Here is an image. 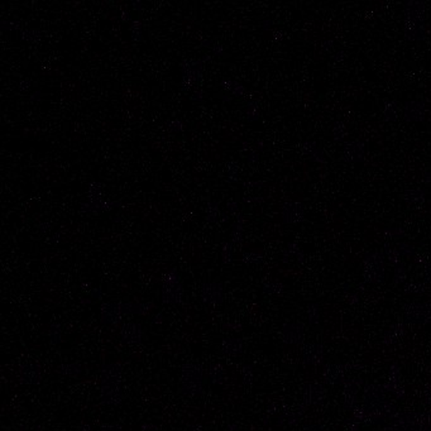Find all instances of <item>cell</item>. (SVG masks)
I'll return each mask as SVG.
<instances>
[{
  "mask_svg": "<svg viewBox=\"0 0 431 431\" xmlns=\"http://www.w3.org/2000/svg\"><path fill=\"white\" fill-rule=\"evenodd\" d=\"M365 275L370 278L379 277L384 275V254L381 252H373L368 254L365 259Z\"/></svg>",
  "mask_w": 431,
  "mask_h": 431,
  "instance_id": "cell-9",
  "label": "cell"
},
{
  "mask_svg": "<svg viewBox=\"0 0 431 431\" xmlns=\"http://www.w3.org/2000/svg\"><path fill=\"white\" fill-rule=\"evenodd\" d=\"M382 235L386 240H397L405 237V230L402 228L391 227L386 228L382 230Z\"/></svg>",
  "mask_w": 431,
  "mask_h": 431,
  "instance_id": "cell-24",
  "label": "cell"
},
{
  "mask_svg": "<svg viewBox=\"0 0 431 431\" xmlns=\"http://www.w3.org/2000/svg\"><path fill=\"white\" fill-rule=\"evenodd\" d=\"M402 117L408 123H420L424 122L427 115V108L424 100H408L401 108Z\"/></svg>",
  "mask_w": 431,
  "mask_h": 431,
  "instance_id": "cell-4",
  "label": "cell"
},
{
  "mask_svg": "<svg viewBox=\"0 0 431 431\" xmlns=\"http://www.w3.org/2000/svg\"><path fill=\"white\" fill-rule=\"evenodd\" d=\"M348 136L347 126L343 122H336L331 128V137L336 142H343Z\"/></svg>",
  "mask_w": 431,
  "mask_h": 431,
  "instance_id": "cell-22",
  "label": "cell"
},
{
  "mask_svg": "<svg viewBox=\"0 0 431 431\" xmlns=\"http://www.w3.org/2000/svg\"><path fill=\"white\" fill-rule=\"evenodd\" d=\"M400 112H401V109H400L398 102H396V100H391V102H386L384 107V112H382L384 122H387V123H394V122L398 119Z\"/></svg>",
  "mask_w": 431,
  "mask_h": 431,
  "instance_id": "cell-20",
  "label": "cell"
},
{
  "mask_svg": "<svg viewBox=\"0 0 431 431\" xmlns=\"http://www.w3.org/2000/svg\"><path fill=\"white\" fill-rule=\"evenodd\" d=\"M403 201L413 206H423L426 203V191L421 187H410L402 192Z\"/></svg>",
  "mask_w": 431,
  "mask_h": 431,
  "instance_id": "cell-15",
  "label": "cell"
},
{
  "mask_svg": "<svg viewBox=\"0 0 431 431\" xmlns=\"http://www.w3.org/2000/svg\"><path fill=\"white\" fill-rule=\"evenodd\" d=\"M124 400V394L120 384H102L100 403L105 406H118Z\"/></svg>",
  "mask_w": 431,
  "mask_h": 431,
  "instance_id": "cell-7",
  "label": "cell"
},
{
  "mask_svg": "<svg viewBox=\"0 0 431 431\" xmlns=\"http://www.w3.org/2000/svg\"><path fill=\"white\" fill-rule=\"evenodd\" d=\"M223 328L225 330H230V331H240L242 329V324L238 321H225L223 324Z\"/></svg>",
  "mask_w": 431,
  "mask_h": 431,
  "instance_id": "cell-28",
  "label": "cell"
},
{
  "mask_svg": "<svg viewBox=\"0 0 431 431\" xmlns=\"http://www.w3.org/2000/svg\"><path fill=\"white\" fill-rule=\"evenodd\" d=\"M54 371L65 377L76 378L83 374L84 367L80 363H62V365H57Z\"/></svg>",
  "mask_w": 431,
  "mask_h": 431,
  "instance_id": "cell-19",
  "label": "cell"
},
{
  "mask_svg": "<svg viewBox=\"0 0 431 431\" xmlns=\"http://www.w3.org/2000/svg\"><path fill=\"white\" fill-rule=\"evenodd\" d=\"M423 182L425 185H431V171L426 170L425 172L423 174Z\"/></svg>",
  "mask_w": 431,
  "mask_h": 431,
  "instance_id": "cell-30",
  "label": "cell"
},
{
  "mask_svg": "<svg viewBox=\"0 0 431 431\" xmlns=\"http://www.w3.org/2000/svg\"><path fill=\"white\" fill-rule=\"evenodd\" d=\"M122 312L123 315H136V317H147L153 309V305L150 302H126L122 304Z\"/></svg>",
  "mask_w": 431,
  "mask_h": 431,
  "instance_id": "cell-12",
  "label": "cell"
},
{
  "mask_svg": "<svg viewBox=\"0 0 431 431\" xmlns=\"http://www.w3.org/2000/svg\"><path fill=\"white\" fill-rule=\"evenodd\" d=\"M244 341L240 338H227L222 343V353L228 357H240L244 353Z\"/></svg>",
  "mask_w": 431,
  "mask_h": 431,
  "instance_id": "cell-14",
  "label": "cell"
},
{
  "mask_svg": "<svg viewBox=\"0 0 431 431\" xmlns=\"http://www.w3.org/2000/svg\"><path fill=\"white\" fill-rule=\"evenodd\" d=\"M18 379L19 382L27 386H36L42 381V370L36 363L27 362L19 367Z\"/></svg>",
  "mask_w": 431,
  "mask_h": 431,
  "instance_id": "cell-6",
  "label": "cell"
},
{
  "mask_svg": "<svg viewBox=\"0 0 431 431\" xmlns=\"http://www.w3.org/2000/svg\"><path fill=\"white\" fill-rule=\"evenodd\" d=\"M163 304H180L182 301V288L175 276H170L162 291Z\"/></svg>",
  "mask_w": 431,
  "mask_h": 431,
  "instance_id": "cell-8",
  "label": "cell"
},
{
  "mask_svg": "<svg viewBox=\"0 0 431 431\" xmlns=\"http://www.w3.org/2000/svg\"><path fill=\"white\" fill-rule=\"evenodd\" d=\"M343 157L344 160L352 163H360L365 161V144L360 141H349L346 142L343 147Z\"/></svg>",
  "mask_w": 431,
  "mask_h": 431,
  "instance_id": "cell-10",
  "label": "cell"
},
{
  "mask_svg": "<svg viewBox=\"0 0 431 431\" xmlns=\"http://www.w3.org/2000/svg\"><path fill=\"white\" fill-rule=\"evenodd\" d=\"M48 339L52 346H60L62 341V328L60 324L54 323L48 328Z\"/></svg>",
  "mask_w": 431,
  "mask_h": 431,
  "instance_id": "cell-21",
  "label": "cell"
},
{
  "mask_svg": "<svg viewBox=\"0 0 431 431\" xmlns=\"http://www.w3.org/2000/svg\"><path fill=\"white\" fill-rule=\"evenodd\" d=\"M384 254L386 257L389 258V261L392 262L394 264H400V253L397 252L396 248H392V247H389V244H386L384 248Z\"/></svg>",
  "mask_w": 431,
  "mask_h": 431,
  "instance_id": "cell-25",
  "label": "cell"
},
{
  "mask_svg": "<svg viewBox=\"0 0 431 431\" xmlns=\"http://www.w3.org/2000/svg\"><path fill=\"white\" fill-rule=\"evenodd\" d=\"M152 323L157 324V325H160V324L163 323V315H162V314H156V315H153V318H152Z\"/></svg>",
  "mask_w": 431,
  "mask_h": 431,
  "instance_id": "cell-32",
  "label": "cell"
},
{
  "mask_svg": "<svg viewBox=\"0 0 431 431\" xmlns=\"http://www.w3.org/2000/svg\"><path fill=\"white\" fill-rule=\"evenodd\" d=\"M204 368L199 363H186L181 370L180 392L187 397H196L204 392Z\"/></svg>",
  "mask_w": 431,
  "mask_h": 431,
  "instance_id": "cell-2",
  "label": "cell"
},
{
  "mask_svg": "<svg viewBox=\"0 0 431 431\" xmlns=\"http://www.w3.org/2000/svg\"><path fill=\"white\" fill-rule=\"evenodd\" d=\"M253 378H254V372H253V367L251 365H243L240 367V379H242V384L246 387H249L252 382H253Z\"/></svg>",
  "mask_w": 431,
  "mask_h": 431,
  "instance_id": "cell-23",
  "label": "cell"
},
{
  "mask_svg": "<svg viewBox=\"0 0 431 431\" xmlns=\"http://www.w3.org/2000/svg\"><path fill=\"white\" fill-rule=\"evenodd\" d=\"M208 378H209V382L214 386H223L227 381V372L225 368L222 363H218L214 362L209 365V370H208Z\"/></svg>",
  "mask_w": 431,
  "mask_h": 431,
  "instance_id": "cell-16",
  "label": "cell"
},
{
  "mask_svg": "<svg viewBox=\"0 0 431 431\" xmlns=\"http://www.w3.org/2000/svg\"><path fill=\"white\" fill-rule=\"evenodd\" d=\"M304 205L299 203V201H295V203H290L288 205V208L285 210V218L288 223H299L304 218Z\"/></svg>",
  "mask_w": 431,
  "mask_h": 431,
  "instance_id": "cell-18",
  "label": "cell"
},
{
  "mask_svg": "<svg viewBox=\"0 0 431 431\" xmlns=\"http://www.w3.org/2000/svg\"><path fill=\"white\" fill-rule=\"evenodd\" d=\"M33 431H43V426L37 425L36 427H35V430H33Z\"/></svg>",
  "mask_w": 431,
  "mask_h": 431,
  "instance_id": "cell-38",
  "label": "cell"
},
{
  "mask_svg": "<svg viewBox=\"0 0 431 431\" xmlns=\"http://www.w3.org/2000/svg\"><path fill=\"white\" fill-rule=\"evenodd\" d=\"M20 431H27V430H25V429H24V427H23V429H22V430H20Z\"/></svg>",
  "mask_w": 431,
  "mask_h": 431,
  "instance_id": "cell-39",
  "label": "cell"
},
{
  "mask_svg": "<svg viewBox=\"0 0 431 431\" xmlns=\"http://www.w3.org/2000/svg\"><path fill=\"white\" fill-rule=\"evenodd\" d=\"M123 365L119 362H112L102 365L99 371V381L102 384H122Z\"/></svg>",
  "mask_w": 431,
  "mask_h": 431,
  "instance_id": "cell-5",
  "label": "cell"
},
{
  "mask_svg": "<svg viewBox=\"0 0 431 431\" xmlns=\"http://www.w3.org/2000/svg\"><path fill=\"white\" fill-rule=\"evenodd\" d=\"M141 431H157V426L150 423H144L141 425Z\"/></svg>",
  "mask_w": 431,
  "mask_h": 431,
  "instance_id": "cell-29",
  "label": "cell"
},
{
  "mask_svg": "<svg viewBox=\"0 0 431 431\" xmlns=\"http://www.w3.org/2000/svg\"><path fill=\"white\" fill-rule=\"evenodd\" d=\"M397 252L400 253L401 257H411L413 253H415V248L411 246L408 242H401L398 243V246L396 247Z\"/></svg>",
  "mask_w": 431,
  "mask_h": 431,
  "instance_id": "cell-26",
  "label": "cell"
},
{
  "mask_svg": "<svg viewBox=\"0 0 431 431\" xmlns=\"http://www.w3.org/2000/svg\"><path fill=\"white\" fill-rule=\"evenodd\" d=\"M333 47H334V43H333V41H330V40H326V41H324V51H331V49H333Z\"/></svg>",
  "mask_w": 431,
  "mask_h": 431,
  "instance_id": "cell-31",
  "label": "cell"
},
{
  "mask_svg": "<svg viewBox=\"0 0 431 431\" xmlns=\"http://www.w3.org/2000/svg\"><path fill=\"white\" fill-rule=\"evenodd\" d=\"M344 57H346V54H344L343 51H339V52L336 54V61L341 62V61L344 60Z\"/></svg>",
  "mask_w": 431,
  "mask_h": 431,
  "instance_id": "cell-35",
  "label": "cell"
},
{
  "mask_svg": "<svg viewBox=\"0 0 431 431\" xmlns=\"http://www.w3.org/2000/svg\"><path fill=\"white\" fill-rule=\"evenodd\" d=\"M187 431H204V427L200 424H192V425L189 426Z\"/></svg>",
  "mask_w": 431,
  "mask_h": 431,
  "instance_id": "cell-33",
  "label": "cell"
},
{
  "mask_svg": "<svg viewBox=\"0 0 431 431\" xmlns=\"http://www.w3.org/2000/svg\"><path fill=\"white\" fill-rule=\"evenodd\" d=\"M80 431H93L90 425H88V424H84V425H81L80 427Z\"/></svg>",
  "mask_w": 431,
  "mask_h": 431,
  "instance_id": "cell-36",
  "label": "cell"
},
{
  "mask_svg": "<svg viewBox=\"0 0 431 431\" xmlns=\"http://www.w3.org/2000/svg\"><path fill=\"white\" fill-rule=\"evenodd\" d=\"M201 295L206 305L216 306L223 302V288L218 283L205 285Z\"/></svg>",
  "mask_w": 431,
  "mask_h": 431,
  "instance_id": "cell-13",
  "label": "cell"
},
{
  "mask_svg": "<svg viewBox=\"0 0 431 431\" xmlns=\"http://www.w3.org/2000/svg\"><path fill=\"white\" fill-rule=\"evenodd\" d=\"M98 431H124L123 430V426L119 424H115V423H105L99 426Z\"/></svg>",
  "mask_w": 431,
  "mask_h": 431,
  "instance_id": "cell-27",
  "label": "cell"
},
{
  "mask_svg": "<svg viewBox=\"0 0 431 431\" xmlns=\"http://www.w3.org/2000/svg\"><path fill=\"white\" fill-rule=\"evenodd\" d=\"M102 323L108 326H118L122 323V307L119 304L108 302L102 307Z\"/></svg>",
  "mask_w": 431,
  "mask_h": 431,
  "instance_id": "cell-11",
  "label": "cell"
},
{
  "mask_svg": "<svg viewBox=\"0 0 431 431\" xmlns=\"http://www.w3.org/2000/svg\"><path fill=\"white\" fill-rule=\"evenodd\" d=\"M93 296H94L95 299H100V296H102V294H100L99 291H94V293H93Z\"/></svg>",
  "mask_w": 431,
  "mask_h": 431,
  "instance_id": "cell-37",
  "label": "cell"
},
{
  "mask_svg": "<svg viewBox=\"0 0 431 431\" xmlns=\"http://www.w3.org/2000/svg\"><path fill=\"white\" fill-rule=\"evenodd\" d=\"M302 150H304V153H305L306 156L309 157L312 162L320 163V165L326 163L325 152H324L323 148L315 143V142H305L304 146H302Z\"/></svg>",
  "mask_w": 431,
  "mask_h": 431,
  "instance_id": "cell-17",
  "label": "cell"
},
{
  "mask_svg": "<svg viewBox=\"0 0 431 431\" xmlns=\"http://www.w3.org/2000/svg\"><path fill=\"white\" fill-rule=\"evenodd\" d=\"M403 37L408 42H420L426 35V6L423 1H408L403 6Z\"/></svg>",
  "mask_w": 431,
  "mask_h": 431,
  "instance_id": "cell-1",
  "label": "cell"
},
{
  "mask_svg": "<svg viewBox=\"0 0 431 431\" xmlns=\"http://www.w3.org/2000/svg\"><path fill=\"white\" fill-rule=\"evenodd\" d=\"M224 431H242L240 430V427H238V425H235V424H229V425H227V427H225V430Z\"/></svg>",
  "mask_w": 431,
  "mask_h": 431,
  "instance_id": "cell-34",
  "label": "cell"
},
{
  "mask_svg": "<svg viewBox=\"0 0 431 431\" xmlns=\"http://www.w3.org/2000/svg\"><path fill=\"white\" fill-rule=\"evenodd\" d=\"M144 339L143 326L137 321L122 324L119 329V341L124 346H139Z\"/></svg>",
  "mask_w": 431,
  "mask_h": 431,
  "instance_id": "cell-3",
  "label": "cell"
}]
</instances>
